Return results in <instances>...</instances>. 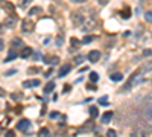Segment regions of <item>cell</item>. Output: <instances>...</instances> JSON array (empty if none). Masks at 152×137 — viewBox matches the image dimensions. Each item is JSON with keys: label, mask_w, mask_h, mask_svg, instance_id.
Listing matches in <instances>:
<instances>
[{"label": "cell", "mask_w": 152, "mask_h": 137, "mask_svg": "<svg viewBox=\"0 0 152 137\" xmlns=\"http://www.w3.org/2000/svg\"><path fill=\"white\" fill-rule=\"evenodd\" d=\"M106 137H117V133H116L114 130H108L106 131Z\"/></svg>", "instance_id": "cell-28"}, {"label": "cell", "mask_w": 152, "mask_h": 137, "mask_svg": "<svg viewBox=\"0 0 152 137\" xmlns=\"http://www.w3.org/2000/svg\"><path fill=\"white\" fill-rule=\"evenodd\" d=\"M15 15H11V17H6V20H5V24L6 26H14V23H15Z\"/></svg>", "instance_id": "cell-14"}, {"label": "cell", "mask_w": 152, "mask_h": 137, "mask_svg": "<svg viewBox=\"0 0 152 137\" xmlns=\"http://www.w3.org/2000/svg\"><path fill=\"white\" fill-rule=\"evenodd\" d=\"M49 117H50V119H58V117H59V113H58V111H52V113L49 114Z\"/></svg>", "instance_id": "cell-30"}, {"label": "cell", "mask_w": 152, "mask_h": 137, "mask_svg": "<svg viewBox=\"0 0 152 137\" xmlns=\"http://www.w3.org/2000/svg\"><path fill=\"white\" fill-rule=\"evenodd\" d=\"M70 70H71V66H69V64H66V66H62V67H61V70H59V73H58V75L62 78V76H66L67 73H70Z\"/></svg>", "instance_id": "cell-10"}, {"label": "cell", "mask_w": 152, "mask_h": 137, "mask_svg": "<svg viewBox=\"0 0 152 137\" xmlns=\"http://www.w3.org/2000/svg\"><path fill=\"white\" fill-rule=\"evenodd\" d=\"M31 3H32V0H20V8H26Z\"/></svg>", "instance_id": "cell-25"}, {"label": "cell", "mask_w": 152, "mask_h": 137, "mask_svg": "<svg viewBox=\"0 0 152 137\" xmlns=\"http://www.w3.org/2000/svg\"><path fill=\"white\" fill-rule=\"evenodd\" d=\"M145 20H146L148 23H152V11H148V12L145 14Z\"/></svg>", "instance_id": "cell-24"}, {"label": "cell", "mask_w": 152, "mask_h": 137, "mask_svg": "<svg viewBox=\"0 0 152 137\" xmlns=\"http://www.w3.org/2000/svg\"><path fill=\"white\" fill-rule=\"evenodd\" d=\"M106 2H108V0H101V3H106Z\"/></svg>", "instance_id": "cell-40"}, {"label": "cell", "mask_w": 152, "mask_h": 137, "mask_svg": "<svg viewBox=\"0 0 152 137\" xmlns=\"http://www.w3.org/2000/svg\"><path fill=\"white\" fill-rule=\"evenodd\" d=\"M113 111H106V113H103V116H102V123H110V121L113 119Z\"/></svg>", "instance_id": "cell-11"}, {"label": "cell", "mask_w": 152, "mask_h": 137, "mask_svg": "<svg viewBox=\"0 0 152 137\" xmlns=\"http://www.w3.org/2000/svg\"><path fill=\"white\" fill-rule=\"evenodd\" d=\"M3 95H5V91H3L2 88H0V96H3Z\"/></svg>", "instance_id": "cell-39"}, {"label": "cell", "mask_w": 152, "mask_h": 137, "mask_svg": "<svg viewBox=\"0 0 152 137\" xmlns=\"http://www.w3.org/2000/svg\"><path fill=\"white\" fill-rule=\"evenodd\" d=\"M17 126H19V130H20V131L28 133V131H29V128H31L32 125H31V121H29V119H21V121H20L19 123H17Z\"/></svg>", "instance_id": "cell-3"}, {"label": "cell", "mask_w": 152, "mask_h": 137, "mask_svg": "<svg viewBox=\"0 0 152 137\" xmlns=\"http://www.w3.org/2000/svg\"><path fill=\"white\" fill-rule=\"evenodd\" d=\"M28 72H29V73H37V72H38V69H29Z\"/></svg>", "instance_id": "cell-34"}, {"label": "cell", "mask_w": 152, "mask_h": 137, "mask_svg": "<svg viewBox=\"0 0 152 137\" xmlns=\"http://www.w3.org/2000/svg\"><path fill=\"white\" fill-rule=\"evenodd\" d=\"M12 47H23V41H21L20 38L12 40Z\"/></svg>", "instance_id": "cell-19"}, {"label": "cell", "mask_w": 152, "mask_h": 137, "mask_svg": "<svg viewBox=\"0 0 152 137\" xmlns=\"http://www.w3.org/2000/svg\"><path fill=\"white\" fill-rule=\"evenodd\" d=\"M87 88H88V90H93V91L96 90V87H94V85H91V84H90V85H87Z\"/></svg>", "instance_id": "cell-35"}, {"label": "cell", "mask_w": 152, "mask_h": 137, "mask_svg": "<svg viewBox=\"0 0 152 137\" xmlns=\"http://www.w3.org/2000/svg\"><path fill=\"white\" fill-rule=\"evenodd\" d=\"M17 55H19V53H17L14 49L9 52V55H8V57H6V60H5V62H9V61H12L14 58H17Z\"/></svg>", "instance_id": "cell-15"}, {"label": "cell", "mask_w": 152, "mask_h": 137, "mask_svg": "<svg viewBox=\"0 0 152 137\" xmlns=\"http://www.w3.org/2000/svg\"><path fill=\"white\" fill-rule=\"evenodd\" d=\"M120 17L122 18H125V20H128V18L131 17V9H129V6H123L122 9H120Z\"/></svg>", "instance_id": "cell-8"}, {"label": "cell", "mask_w": 152, "mask_h": 137, "mask_svg": "<svg viewBox=\"0 0 152 137\" xmlns=\"http://www.w3.org/2000/svg\"><path fill=\"white\" fill-rule=\"evenodd\" d=\"M90 116H91L93 119H96L97 116H99V111H97V107H91V108H90Z\"/></svg>", "instance_id": "cell-20"}, {"label": "cell", "mask_w": 152, "mask_h": 137, "mask_svg": "<svg viewBox=\"0 0 152 137\" xmlns=\"http://www.w3.org/2000/svg\"><path fill=\"white\" fill-rule=\"evenodd\" d=\"M40 12H43L41 8H32L31 11H29V17H32L34 14H40Z\"/></svg>", "instance_id": "cell-22"}, {"label": "cell", "mask_w": 152, "mask_h": 137, "mask_svg": "<svg viewBox=\"0 0 152 137\" xmlns=\"http://www.w3.org/2000/svg\"><path fill=\"white\" fill-rule=\"evenodd\" d=\"M93 40H96V37H94V35H87V37H84L82 43H84V44H88V43H91Z\"/></svg>", "instance_id": "cell-18"}, {"label": "cell", "mask_w": 152, "mask_h": 137, "mask_svg": "<svg viewBox=\"0 0 152 137\" xmlns=\"http://www.w3.org/2000/svg\"><path fill=\"white\" fill-rule=\"evenodd\" d=\"M97 79H99V75H97L96 72H91V73H90V81L94 84V82H97Z\"/></svg>", "instance_id": "cell-21"}, {"label": "cell", "mask_w": 152, "mask_h": 137, "mask_svg": "<svg viewBox=\"0 0 152 137\" xmlns=\"http://www.w3.org/2000/svg\"><path fill=\"white\" fill-rule=\"evenodd\" d=\"M88 61L90 62H97L101 60V52L99 50H91V52H88Z\"/></svg>", "instance_id": "cell-5"}, {"label": "cell", "mask_w": 152, "mask_h": 137, "mask_svg": "<svg viewBox=\"0 0 152 137\" xmlns=\"http://www.w3.org/2000/svg\"><path fill=\"white\" fill-rule=\"evenodd\" d=\"M32 55V49L31 47H23L21 50H20V57L21 58H29Z\"/></svg>", "instance_id": "cell-9"}, {"label": "cell", "mask_w": 152, "mask_h": 137, "mask_svg": "<svg viewBox=\"0 0 152 137\" xmlns=\"http://www.w3.org/2000/svg\"><path fill=\"white\" fill-rule=\"evenodd\" d=\"M141 73H140V70H137V72H134L132 75H131V78H129V82L126 85H125V90H128V88H131V87H134V85H137L138 82L141 81Z\"/></svg>", "instance_id": "cell-2"}, {"label": "cell", "mask_w": 152, "mask_h": 137, "mask_svg": "<svg viewBox=\"0 0 152 137\" xmlns=\"http://www.w3.org/2000/svg\"><path fill=\"white\" fill-rule=\"evenodd\" d=\"M70 43H71V46H73L75 49H76V47H79V46H81V43L78 41V38H71V40H70Z\"/></svg>", "instance_id": "cell-26"}, {"label": "cell", "mask_w": 152, "mask_h": 137, "mask_svg": "<svg viewBox=\"0 0 152 137\" xmlns=\"http://www.w3.org/2000/svg\"><path fill=\"white\" fill-rule=\"evenodd\" d=\"M0 8L5 9V11H8V12H11V14H14V11H15L14 5L11 2H6V0H0Z\"/></svg>", "instance_id": "cell-4"}, {"label": "cell", "mask_w": 152, "mask_h": 137, "mask_svg": "<svg viewBox=\"0 0 152 137\" xmlns=\"http://www.w3.org/2000/svg\"><path fill=\"white\" fill-rule=\"evenodd\" d=\"M70 88H71V85L66 84V85H64V90H62V91H64V93H69V91H70Z\"/></svg>", "instance_id": "cell-31"}, {"label": "cell", "mask_w": 152, "mask_h": 137, "mask_svg": "<svg viewBox=\"0 0 152 137\" xmlns=\"http://www.w3.org/2000/svg\"><path fill=\"white\" fill-rule=\"evenodd\" d=\"M43 61L46 62V64H52V66H55V64L59 62V58L55 57V55H46V57L43 58Z\"/></svg>", "instance_id": "cell-6"}, {"label": "cell", "mask_w": 152, "mask_h": 137, "mask_svg": "<svg viewBox=\"0 0 152 137\" xmlns=\"http://www.w3.org/2000/svg\"><path fill=\"white\" fill-rule=\"evenodd\" d=\"M111 79H113L114 82H119V81L123 79V76H122V73H113V75H111Z\"/></svg>", "instance_id": "cell-17"}, {"label": "cell", "mask_w": 152, "mask_h": 137, "mask_svg": "<svg viewBox=\"0 0 152 137\" xmlns=\"http://www.w3.org/2000/svg\"><path fill=\"white\" fill-rule=\"evenodd\" d=\"M38 137H50V131L47 130V128H41V130L38 131Z\"/></svg>", "instance_id": "cell-13"}, {"label": "cell", "mask_w": 152, "mask_h": 137, "mask_svg": "<svg viewBox=\"0 0 152 137\" xmlns=\"http://www.w3.org/2000/svg\"><path fill=\"white\" fill-rule=\"evenodd\" d=\"M53 88H55V82L50 81V82H47V84H46V87H44V93H52Z\"/></svg>", "instance_id": "cell-12"}, {"label": "cell", "mask_w": 152, "mask_h": 137, "mask_svg": "<svg viewBox=\"0 0 152 137\" xmlns=\"http://www.w3.org/2000/svg\"><path fill=\"white\" fill-rule=\"evenodd\" d=\"M84 60H85V58L82 57V55H76V57H75V62H76V64H81Z\"/></svg>", "instance_id": "cell-27"}, {"label": "cell", "mask_w": 152, "mask_h": 137, "mask_svg": "<svg viewBox=\"0 0 152 137\" xmlns=\"http://www.w3.org/2000/svg\"><path fill=\"white\" fill-rule=\"evenodd\" d=\"M132 137H146V133L143 130H136L132 133Z\"/></svg>", "instance_id": "cell-16"}, {"label": "cell", "mask_w": 152, "mask_h": 137, "mask_svg": "<svg viewBox=\"0 0 152 137\" xmlns=\"http://www.w3.org/2000/svg\"><path fill=\"white\" fill-rule=\"evenodd\" d=\"M71 2H73V3H84L85 0H71Z\"/></svg>", "instance_id": "cell-36"}, {"label": "cell", "mask_w": 152, "mask_h": 137, "mask_svg": "<svg viewBox=\"0 0 152 137\" xmlns=\"http://www.w3.org/2000/svg\"><path fill=\"white\" fill-rule=\"evenodd\" d=\"M38 85H40V81H38V79H29V81H24V82H23V87H24V88L38 87Z\"/></svg>", "instance_id": "cell-7"}, {"label": "cell", "mask_w": 152, "mask_h": 137, "mask_svg": "<svg viewBox=\"0 0 152 137\" xmlns=\"http://www.w3.org/2000/svg\"><path fill=\"white\" fill-rule=\"evenodd\" d=\"M34 29H35V22L32 20L31 17L24 18V20L21 22V31H23L24 34H29V32H32Z\"/></svg>", "instance_id": "cell-1"}, {"label": "cell", "mask_w": 152, "mask_h": 137, "mask_svg": "<svg viewBox=\"0 0 152 137\" xmlns=\"http://www.w3.org/2000/svg\"><path fill=\"white\" fill-rule=\"evenodd\" d=\"M143 55H145V57H151V55H152V50H149V49H146L145 52H143Z\"/></svg>", "instance_id": "cell-32"}, {"label": "cell", "mask_w": 152, "mask_h": 137, "mask_svg": "<svg viewBox=\"0 0 152 137\" xmlns=\"http://www.w3.org/2000/svg\"><path fill=\"white\" fill-rule=\"evenodd\" d=\"M6 137H15V133L14 131H6Z\"/></svg>", "instance_id": "cell-33"}, {"label": "cell", "mask_w": 152, "mask_h": 137, "mask_svg": "<svg viewBox=\"0 0 152 137\" xmlns=\"http://www.w3.org/2000/svg\"><path fill=\"white\" fill-rule=\"evenodd\" d=\"M62 43H64V38H62V34H59L58 38H56V44H58V46H62Z\"/></svg>", "instance_id": "cell-29"}, {"label": "cell", "mask_w": 152, "mask_h": 137, "mask_svg": "<svg viewBox=\"0 0 152 137\" xmlns=\"http://www.w3.org/2000/svg\"><path fill=\"white\" fill-rule=\"evenodd\" d=\"M3 47H5V44H3L2 40H0V50H3Z\"/></svg>", "instance_id": "cell-38"}, {"label": "cell", "mask_w": 152, "mask_h": 137, "mask_svg": "<svg viewBox=\"0 0 152 137\" xmlns=\"http://www.w3.org/2000/svg\"><path fill=\"white\" fill-rule=\"evenodd\" d=\"M99 104H101V105H108V104H110V102H108V98H106V96L99 98Z\"/></svg>", "instance_id": "cell-23"}, {"label": "cell", "mask_w": 152, "mask_h": 137, "mask_svg": "<svg viewBox=\"0 0 152 137\" xmlns=\"http://www.w3.org/2000/svg\"><path fill=\"white\" fill-rule=\"evenodd\" d=\"M52 72H53V69H50V70H47V72H46V76H50V75H52Z\"/></svg>", "instance_id": "cell-37"}]
</instances>
